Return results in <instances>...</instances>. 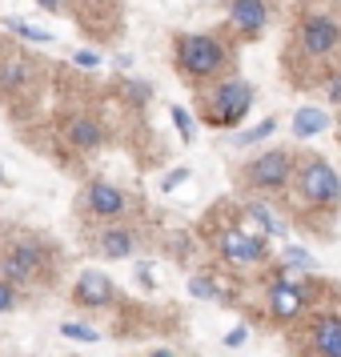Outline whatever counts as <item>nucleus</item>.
<instances>
[{
	"mask_svg": "<svg viewBox=\"0 0 341 357\" xmlns=\"http://www.w3.org/2000/svg\"><path fill=\"white\" fill-rule=\"evenodd\" d=\"M249 109H253V89L245 81H221L205 100V121L225 129V125H237Z\"/></svg>",
	"mask_w": 341,
	"mask_h": 357,
	"instance_id": "nucleus-4",
	"label": "nucleus"
},
{
	"mask_svg": "<svg viewBox=\"0 0 341 357\" xmlns=\"http://www.w3.org/2000/svg\"><path fill=\"white\" fill-rule=\"evenodd\" d=\"M52 257L49 249L36 241V237H13L0 253V277L17 281V285H29V281H45L52 277Z\"/></svg>",
	"mask_w": 341,
	"mask_h": 357,
	"instance_id": "nucleus-1",
	"label": "nucleus"
},
{
	"mask_svg": "<svg viewBox=\"0 0 341 357\" xmlns=\"http://www.w3.org/2000/svg\"><path fill=\"white\" fill-rule=\"evenodd\" d=\"M8 309H17V285L8 277H0V313H8Z\"/></svg>",
	"mask_w": 341,
	"mask_h": 357,
	"instance_id": "nucleus-21",
	"label": "nucleus"
},
{
	"mask_svg": "<svg viewBox=\"0 0 341 357\" xmlns=\"http://www.w3.org/2000/svg\"><path fill=\"white\" fill-rule=\"evenodd\" d=\"M217 249H221V257L229 261V265H257V261H265V237H257V233H249L245 225H225L217 229Z\"/></svg>",
	"mask_w": 341,
	"mask_h": 357,
	"instance_id": "nucleus-5",
	"label": "nucleus"
},
{
	"mask_svg": "<svg viewBox=\"0 0 341 357\" xmlns=\"http://www.w3.org/2000/svg\"><path fill=\"white\" fill-rule=\"evenodd\" d=\"M0 185H8V177H4V169H0Z\"/></svg>",
	"mask_w": 341,
	"mask_h": 357,
	"instance_id": "nucleus-31",
	"label": "nucleus"
},
{
	"mask_svg": "<svg viewBox=\"0 0 341 357\" xmlns=\"http://www.w3.org/2000/svg\"><path fill=\"white\" fill-rule=\"evenodd\" d=\"M73 297H77V305H84V309H105V305H113L116 285H113L109 273L84 269V273L77 277V285H73Z\"/></svg>",
	"mask_w": 341,
	"mask_h": 357,
	"instance_id": "nucleus-8",
	"label": "nucleus"
},
{
	"mask_svg": "<svg viewBox=\"0 0 341 357\" xmlns=\"http://www.w3.org/2000/svg\"><path fill=\"white\" fill-rule=\"evenodd\" d=\"M173 125H177L181 141H193V121H189V113H185V109H173Z\"/></svg>",
	"mask_w": 341,
	"mask_h": 357,
	"instance_id": "nucleus-23",
	"label": "nucleus"
},
{
	"mask_svg": "<svg viewBox=\"0 0 341 357\" xmlns=\"http://www.w3.org/2000/svg\"><path fill=\"white\" fill-rule=\"evenodd\" d=\"M177 65H181L185 77L205 81V77H217V73H221L225 49H221V40H213V36H181L177 40Z\"/></svg>",
	"mask_w": 341,
	"mask_h": 357,
	"instance_id": "nucleus-2",
	"label": "nucleus"
},
{
	"mask_svg": "<svg viewBox=\"0 0 341 357\" xmlns=\"http://www.w3.org/2000/svg\"><path fill=\"white\" fill-rule=\"evenodd\" d=\"M132 245H137V237H132V229H105V233H97V249L105 253V257H129Z\"/></svg>",
	"mask_w": 341,
	"mask_h": 357,
	"instance_id": "nucleus-14",
	"label": "nucleus"
},
{
	"mask_svg": "<svg viewBox=\"0 0 341 357\" xmlns=\"http://www.w3.org/2000/svg\"><path fill=\"white\" fill-rule=\"evenodd\" d=\"M293 177H297V193H301V201L317 205V209H329V205H338V201H341V181H338V173H333L325 161H317V157L301 161Z\"/></svg>",
	"mask_w": 341,
	"mask_h": 357,
	"instance_id": "nucleus-3",
	"label": "nucleus"
},
{
	"mask_svg": "<svg viewBox=\"0 0 341 357\" xmlns=\"http://www.w3.org/2000/svg\"><path fill=\"white\" fill-rule=\"evenodd\" d=\"M129 93H132V100H149V84H132Z\"/></svg>",
	"mask_w": 341,
	"mask_h": 357,
	"instance_id": "nucleus-28",
	"label": "nucleus"
},
{
	"mask_svg": "<svg viewBox=\"0 0 341 357\" xmlns=\"http://www.w3.org/2000/svg\"><path fill=\"white\" fill-rule=\"evenodd\" d=\"M84 205H89V213H97V217H121L125 213V193L116 185H109V181H97V185H89Z\"/></svg>",
	"mask_w": 341,
	"mask_h": 357,
	"instance_id": "nucleus-11",
	"label": "nucleus"
},
{
	"mask_svg": "<svg viewBox=\"0 0 341 357\" xmlns=\"http://www.w3.org/2000/svg\"><path fill=\"white\" fill-rule=\"evenodd\" d=\"M36 4H40V8H52V13L61 8V0H36Z\"/></svg>",
	"mask_w": 341,
	"mask_h": 357,
	"instance_id": "nucleus-29",
	"label": "nucleus"
},
{
	"mask_svg": "<svg viewBox=\"0 0 341 357\" xmlns=\"http://www.w3.org/2000/svg\"><path fill=\"white\" fill-rule=\"evenodd\" d=\"M61 333H65L68 341H89V345L100 341V333L93 329V325H84V321H65V325H61Z\"/></svg>",
	"mask_w": 341,
	"mask_h": 357,
	"instance_id": "nucleus-17",
	"label": "nucleus"
},
{
	"mask_svg": "<svg viewBox=\"0 0 341 357\" xmlns=\"http://www.w3.org/2000/svg\"><path fill=\"white\" fill-rule=\"evenodd\" d=\"M65 141L73 149H97L105 137H100V125L93 121V116H73L65 125Z\"/></svg>",
	"mask_w": 341,
	"mask_h": 357,
	"instance_id": "nucleus-13",
	"label": "nucleus"
},
{
	"mask_svg": "<svg viewBox=\"0 0 341 357\" xmlns=\"http://www.w3.org/2000/svg\"><path fill=\"white\" fill-rule=\"evenodd\" d=\"M338 45H341V24L329 20L325 13H309L297 24V49L305 52V56H329Z\"/></svg>",
	"mask_w": 341,
	"mask_h": 357,
	"instance_id": "nucleus-6",
	"label": "nucleus"
},
{
	"mask_svg": "<svg viewBox=\"0 0 341 357\" xmlns=\"http://www.w3.org/2000/svg\"><path fill=\"white\" fill-rule=\"evenodd\" d=\"M309 345L317 349V357H341V317L325 313L309 325Z\"/></svg>",
	"mask_w": 341,
	"mask_h": 357,
	"instance_id": "nucleus-10",
	"label": "nucleus"
},
{
	"mask_svg": "<svg viewBox=\"0 0 341 357\" xmlns=\"http://www.w3.org/2000/svg\"><path fill=\"white\" fill-rule=\"evenodd\" d=\"M13 33H20V36H29V40H40V45H52V36L45 33V29H33V24H24V20H4Z\"/></svg>",
	"mask_w": 341,
	"mask_h": 357,
	"instance_id": "nucleus-20",
	"label": "nucleus"
},
{
	"mask_svg": "<svg viewBox=\"0 0 341 357\" xmlns=\"http://www.w3.org/2000/svg\"><path fill=\"white\" fill-rule=\"evenodd\" d=\"M329 129V116L321 113V109H297V116H293V137L297 141H305V137H317V132Z\"/></svg>",
	"mask_w": 341,
	"mask_h": 357,
	"instance_id": "nucleus-15",
	"label": "nucleus"
},
{
	"mask_svg": "<svg viewBox=\"0 0 341 357\" xmlns=\"http://www.w3.org/2000/svg\"><path fill=\"white\" fill-rule=\"evenodd\" d=\"M245 341H249V329H245V325H233V329L225 333V345H229V349H237V345H245Z\"/></svg>",
	"mask_w": 341,
	"mask_h": 357,
	"instance_id": "nucleus-24",
	"label": "nucleus"
},
{
	"mask_svg": "<svg viewBox=\"0 0 341 357\" xmlns=\"http://www.w3.org/2000/svg\"><path fill=\"white\" fill-rule=\"evenodd\" d=\"M185 181H189V169H177V173H169V177H165V193H169V189H177V185H185Z\"/></svg>",
	"mask_w": 341,
	"mask_h": 357,
	"instance_id": "nucleus-25",
	"label": "nucleus"
},
{
	"mask_svg": "<svg viewBox=\"0 0 341 357\" xmlns=\"http://www.w3.org/2000/svg\"><path fill=\"white\" fill-rule=\"evenodd\" d=\"M229 17H233V24H237L241 33H261L265 20H269V4H265V0H233Z\"/></svg>",
	"mask_w": 341,
	"mask_h": 357,
	"instance_id": "nucleus-12",
	"label": "nucleus"
},
{
	"mask_svg": "<svg viewBox=\"0 0 341 357\" xmlns=\"http://www.w3.org/2000/svg\"><path fill=\"white\" fill-rule=\"evenodd\" d=\"M73 61H77L81 68H93L97 65V52H73Z\"/></svg>",
	"mask_w": 341,
	"mask_h": 357,
	"instance_id": "nucleus-26",
	"label": "nucleus"
},
{
	"mask_svg": "<svg viewBox=\"0 0 341 357\" xmlns=\"http://www.w3.org/2000/svg\"><path fill=\"white\" fill-rule=\"evenodd\" d=\"M241 173H245V185H253V189H285L297 169H293L289 153L273 149V153H261V157H253Z\"/></svg>",
	"mask_w": 341,
	"mask_h": 357,
	"instance_id": "nucleus-7",
	"label": "nucleus"
},
{
	"mask_svg": "<svg viewBox=\"0 0 341 357\" xmlns=\"http://www.w3.org/2000/svg\"><path fill=\"white\" fill-rule=\"evenodd\" d=\"M24 81V61H8L0 68V84H20Z\"/></svg>",
	"mask_w": 341,
	"mask_h": 357,
	"instance_id": "nucleus-22",
	"label": "nucleus"
},
{
	"mask_svg": "<svg viewBox=\"0 0 341 357\" xmlns=\"http://www.w3.org/2000/svg\"><path fill=\"white\" fill-rule=\"evenodd\" d=\"M305 305H309V293L301 285H293V281H273L269 285V317L273 321H289Z\"/></svg>",
	"mask_w": 341,
	"mask_h": 357,
	"instance_id": "nucleus-9",
	"label": "nucleus"
},
{
	"mask_svg": "<svg viewBox=\"0 0 341 357\" xmlns=\"http://www.w3.org/2000/svg\"><path fill=\"white\" fill-rule=\"evenodd\" d=\"M281 265H285V269H293V273H309V269H313V257H309L305 249L289 245V249L281 253Z\"/></svg>",
	"mask_w": 341,
	"mask_h": 357,
	"instance_id": "nucleus-16",
	"label": "nucleus"
},
{
	"mask_svg": "<svg viewBox=\"0 0 341 357\" xmlns=\"http://www.w3.org/2000/svg\"><path fill=\"white\" fill-rule=\"evenodd\" d=\"M149 357H177V354H173V349H153Z\"/></svg>",
	"mask_w": 341,
	"mask_h": 357,
	"instance_id": "nucleus-30",
	"label": "nucleus"
},
{
	"mask_svg": "<svg viewBox=\"0 0 341 357\" xmlns=\"http://www.w3.org/2000/svg\"><path fill=\"white\" fill-rule=\"evenodd\" d=\"M273 129H277V121L269 116V121H261V125H253V129H245L237 141H241V145H257V141H265V137H273Z\"/></svg>",
	"mask_w": 341,
	"mask_h": 357,
	"instance_id": "nucleus-18",
	"label": "nucleus"
},
{
	"mask_svg": "<svg viewBox=\"0 0 341 357\" xmlns=\"http://www.w3.org/2000/svg\"><path fill=\"white\" fill-rule=\"evenodd\" d=\"M329 100L341 105V73H333V81H329Z\"/></svg>",
	"mask_w": 341,
	"mask_h": 357,
	"instance_id": "nucleus-27",
	"label": "nucleus"
},
{
	"mask_svg": "<svg viewBox=\"0 0 341 357\" xmlns=\"http://www.w3.org/2000/svg\"><path fill=\"white\" fill-rule=\"evenodd\" d=\"M189 293H193L197 301H213V297H217V281H213V277H193V281H189Z\"/></svg>",
	"mask_w": 341,
	"mask_h": 357,
	"instance_id": "nucleus-19",
	"label": "nucleus"
}]
</instances>
